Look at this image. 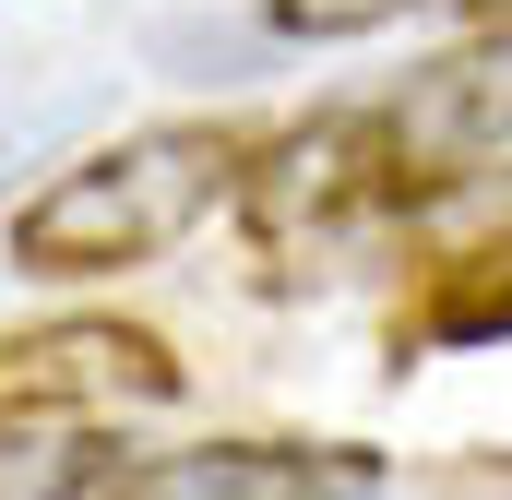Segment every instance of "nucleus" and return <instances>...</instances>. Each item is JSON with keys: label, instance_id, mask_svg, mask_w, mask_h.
<instances>
[{"label": "nucleus", "instance_id": "f257e3e1", "mask_svg": "<svg viewBox=\"0 0 512 500\" xmlns=\"http://www.w3.org/2000/svg\"><path fill=\"white\" fill-rule=\"evenodd\" d=\"M262 167V131L251 120H155L120 131L96 155H72L48 191H24L12 215V274L36 286H96V274H143L191 227H215Z\"/></svg>", "mask_w": 512, "mask_h": 500}, {"label": "nucleus", "instance_id": "f03ea898", "mask_svg": "<svg viewBox=\"0 0 512 500\" xmlns=\"http://www.w3.org/2000/svg\"><path fill=\"white\" fill-rule=\"evenodd\" d=\"M179 346L120 310H60L0 334V429L12 417H120V405H179Z\"/></svg>", "mask_w": 512, "mask_h": 500}, {"label": "nucleus", "instance_id": "7ed1b4c3", "mask_svg": "<svg viewBox=\"0 0 512 500\" xmlns=\"http://www.w3.org/2000/svg\"><path fill=\"white\" fill-rule=\"evenodd\" d=\"M382 155L417 179V203H441V191H465L489 155H512V12L501 24H477L465 48H441L429 72H405L382 108Z\"/></svg>", "mask_w": 512, "mask_h": 500}, {"label": "nucleus", "instance_id": "20e7f679", "mask_svg": "<svg viewBox=\"0 0 512 500\" xmlns=\"http://www.w3.org/2000/svg\"><path fill=\"white\" fill-rule=\"evenodd\" d=\"M96 500H382L370 441H191V453H143Z\"/></svg>", "mask_w": 512, "mask_h": 500}, {"label": "nucleus", "instance_id": "39448f33", "mask_svg": "<svg viewBox=\"0 0 512 500\" xmlns=\"http://www.w3.org/2000/svg\"><path fill=\"white\" fill-rule=\"evenodd\" d=\"M489 334H512V239L429 262V286L393 310V346H489Z\"/></svg>", "mask_w": 512, "mask_h": 500}, {"label": "nucleus", "instance_id": "423d86ee", "mask_svg": "<svg viewBox=\"0 0 512 500\" xmlns=\"http://www.w3.org/2000/svg\"><path fill=\"white\" fill-rule=\"evenodd\" d=\"M108 477H120V453L60 429V417H12L0 429V500H96Z\"/></svg>", "mask_w": 512, "mask_h": 500}, {"label": "nucleus", "instance_id": "0eeeda50", "mask_svg": "<svg viewBox=\"0 0 512 500\" xmlns=\"http://www.w3.org/2000/svg\"><path fill=\"white\" fill-rule=\"evenodd\" d=\"M274 12V36H310V48H346V36H382V24H405L417 0H262Z\"/></svg>", "mask_w": 512, "mask_h": 500}]
</instances>
